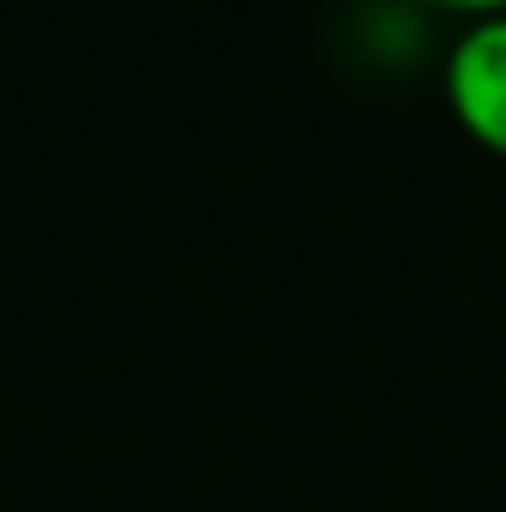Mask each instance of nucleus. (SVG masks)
Returning <instances> with one entry per match:
<instances>
[{"label":"nucleus","instance_id":"obj_1","mask_svg":"<svg viewBox=\"0 0 506 512\" xmlns=\"http://www.w3.org/2000/svg\"><path fill=\"white\" fill-rule=\"evenodd\" d=\"M447 108L489 155L506 161V12L471 18L447 48Z\"/></svg>","mask_w":506,"mask_h":512},{"label":"nucleus","instance_id":"obj_2","mask_svg":"<svg viewBox=\"0 0 506 512\" xmlns=\"http://www.w3.org/2000/svg\"><path fill=\"white\" fill-rule=\"evenodd\" d=\"M429 6H447V12H465V18H495V12H506V0H429Z\"/></svg>","mask_w":506,"mask_h":512}]
</instances>
